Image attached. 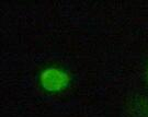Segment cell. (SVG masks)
<instances>
[{
	"mask_svg": "<svg viewBox=\"0 0 148 117\" xmlns=\"http://www.w3.org/2000/svg\"><path fill=\"white\" fill-rule=\"evenodd\" d=\"M66 76L57 70H46V72L42 76L43 84L48 88V90H58L66 84Z\"/></svg>",
	"mask_w": 148,
	"mask_h": 117,
	"instance_id": "cell-1",
	"label": "cell"
}]
</instances>
